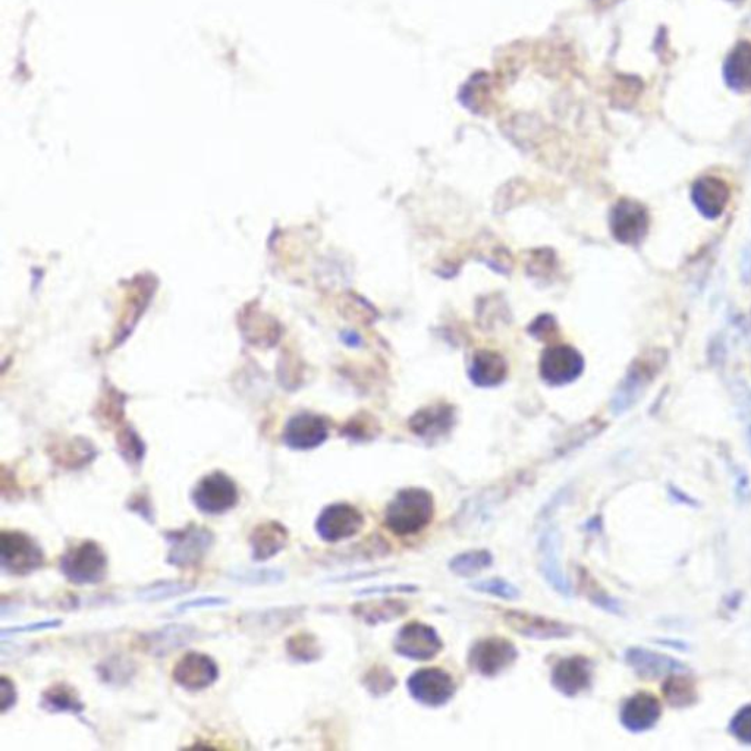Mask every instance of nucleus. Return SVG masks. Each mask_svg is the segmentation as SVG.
I'll use <instances>...</instances> for the list:
<instances>
[{
  "instance_id": "obj_27",
  "label": "nucleus",
  "mask_w": 751,
  "mask_h": 751,
  "mask_svg": "<svg viewBox=\"0 0 751 751\" xmlns=\"http://www.w3.org/2000/svg\"><path fill=\"white\" fill-rule=\"evenodd\" d=\"M493 558L489 551L479 549V551H468L460 553L449 562V570L460 577H473V575L482 573L483 570L492 565Z\"/></svg>"
},
{
  "instance_id": "obj_40",
  "label": "nucleus",
  "mask_w": 751,
  "mask_h": 751,
  "mask_svg": "<svg viewBox=\"0 0 751 751\" xmlns=\"http://www.w3.org/2000/svg\"><path fill=\"white\" fill-rule=\"evenodd\" d=\"M741 275L746 282H751V250H746L741 257Z\"/></svg>"
},
{
  "instance_id": "obj_9",
  "label": "nucleus",
  "mask_w": 751,
  "mask_h": 751,
  "mask_svg": "<svg viewBox=\"0 0 751 751\" xmlns=\"http://www.w3.org/2000/svg\"><path fill=\"white\" fill-rule=\"evenodd\" d=\"M408 691L424 706L446 705L454 697L455 684L448 672L439 668H423L408 678Z\"/></svg>"
},
{
  "instance_id": "obj_12",
  "label": "nucleus",
  "mask_w": 751,
  "mask_h": 751,
  "mask_svg": "<svg viewBox=\"0 0 751 751\" xmlns=\"http://www.w3.org/2000/svg\"><path fill=\"white\" fill-rule=\"evenodd\" d=\"M364 526L363 514L350 504H333L323 509L316 531L325 542H341L355 536Z\"/></svg>"
},
{
  "instance_id": "obj_41",
  "label": "nucleus",
  "mask_w": 751,
  "mask_h": 751,
  "mask_svg": "<svg viewBox=\"0 0 751 751\" xmlns=\"http://www.w3.org/2000/svg\"><path fill=\"white\" fill-rule=\"evenodd\" d=\"M749 441H750V448H751V426H750V430H749Z\"/></svg>"
},
{
  "instance_id": "obj_26",
  "label": "nucleus",
  "mask_w": 751,
  "mask_h": 751,
  "mask_svg": "<svg viewBox=\"0 0 751 751\" xmlns=\"http://www.w3.org/2000/svg\"><path fill=\"white\" fill-rule=\"evenodd\" d=\"M193 637V628L182 627V625H171V627L156 631L150 637L147 646L150 647V652L163 655V653H168L171 650L184 646L185 643H190Z\"/></svg>"
},
{
  "instance_id": "obj_10",
  "label": "nucleus",
  "mask_w": 751,
  "mask_h": 751,
  "mask_svg": "<svg viewBox=\"0 0 751 751\" xmlns=\"http://www.w3.org/2000/svg\"><path fill=\"white\" fill-rule=\"evenodd\" d=\"M583 370V355L570 345H553L543 351L540 375L549 385L561 386L574 382Z\"/></svg>"
},
{
  "instance_id": "obj_22",
  "label": "nucleus",
  "mask_w": 751,
  "mask_h": 751,
  "mask_svg": "<svg viewBox=\"0 0 751 751\" xmlns=\"http://www.w3.org/2000/svg\"><path fill=\"white\" fill-rule=\"evenodd\" d=\"M287 543V530L275 521L260 524L250 536L251 552H253L254 561L257 562H265L278 555Z\"/></svg>"
},
{
  "instance_id": "obj_17",
  "label": "nucleus",
  "mask_w": 751,
  "mask_h": 751,
  "mask_svg": "<svg viewBox=\"0 0 751 751\" xmlns=\"http://www.w3.org/2000/svg\"><path fill=\"white\" fill-rule=\"evenodd\" d=\"M559 531L549 527L539 540V567L543 577L562 596L571 595V586L561 565Z\"/></svg>"
},
{
  "instance_id": "obj_28",
  "label": "nucleus",
  "mask_w": 751,
  "mask_h": 751,
  "mask_svg": "<svg viewBox=\"0 0 751 751\" xmlns=\"http://www.w3.org/2000/svg\"><path fill=\"white\" fill-rule=\"evenodd\" d=\"M696 687L690 678L684 677L683 672L672 674L663 685L666 700L674 707H685L696 702Z\"/></svg>"
},
{
  "instance_id": "obj_1",
  "label": "nucleus",
  "mask_w": 751,
  "mask_h": 751,
  "mask_svg": "<svg viewBox=\"0 0 751 751\" xmlns=\"http://www.w3.org/2000/svg\"><path fill=\"white\" fill-rule=\"evenodd\" d=\"M435 502L427 490L410 487L397 493L386 508L385 523L397 536H411L433 520Z\"/></svg>"
},
{
  "instance_id": "obj_21",
  "label": "nucleus",
  "mask_w": 751,
  "mask_h": 751,
  "mask_svg": "<svg viewBox=\"0 0 751 751\" xmlns=\"http://www.w3.org/2000/svg\"><path fill=\"white\" fill-rule=\"evenodd\" d=\"M328 439V426L325 420L310 414L295 417L289 421L285 442L288 446L300 451L317 448Z\"/></svg>"
},
{
  "instance_id": "obj_18",
  "label": "nucleus",
  "mask_w": 751,
  "mask_h": 751,
  "mask_svg": "<svg viewBox=\"0 0 751 751\" xmlns=\"http://www.w3.org/2000/svg\"><path fill=\"white\" fill-rule=\"evenodd\" d=\"M661 703L649 693L630 697L621 709L622 727L631 732L649 731L661 718Z\"/></svg>"
},
{
  "instance_id": "obj_16",
  "label": "nucleus",
  "mask_w": 751,
  "mask_h": 751,
  "mask_svg": "<svg viewBox=\"0 0 751 751\" xmlns=\"http://www.w3.org/2000/svg\"><path fill=\"white\" fill-rule=\"evenodd\" d=\"M592 678V662L584 656L562 659L552 672L553 687L567 697H575L589 690Z\"/></svg>"
},
{
  "instance_id": "obj_32",
  "label": "nucleus",
  "mask_w": 751,
  "mask_h": 751,
  "mask_svg": "<svg viewBox=\"0 0 751 751\" xmlns=\"http://www.w3.org/2000/svg\"><path fill=\"white\" fill-rule=\"evenodd\" d=\"M729 731L738 741L751 746V705L738 710L729 724Z\"/></svg>"
},
{
  "instance_id": "obj_20",
  "label": "nucleus",
  "mask_w": 751,
  "mask_h": 751,
  "mask_svg": "<svg viewBox=\"0 0 751 751\" xmlns=\"http://www.w3.org/2000/svg\"><path fill=\"white\" fill-rule=\"evenodd\" d=\"M454 421V410L449 405H435L414 414L410 420V429L419 438L435 441L451 432Z\"/></svg>"
},
{
  "instance_id": "obj_42",
  "label": "nucleus",
  "mask_w": 751,
  "mask_h": 751,
  "mask_svg": "<svg viewBox=\"0 0 751 751\" xmlns=\"http://www.w3.org/2000/svg\"><path fill=\"white\" fill-rule=\"evenodd\" d=\"M731 2H741V0H731Z\"/></svg>"
},
{
  "instance_id": "obj_38",
  "label": "nucleus",
  "mask_w": 751,
  "mask_h": 751,
  "mask_svg": "<svg viewBox=\"0 0 751 751\" xmlns=\"http://www.w3.org/2000/svg\"><path fill=\"white\" fill-rule=\"evenodd\" d=\"M61 625V621H58V619H55V621H43V622H34V624L25 625V627H14V628H5L3 630V637L6 636V634H18V633H28V631H43V630H49V628H56Z\"/></svg>"
},
{
  "instance_id": "obj_13",
  "label": "nucleus",
  "mask_w": 751,
  "mask_h": 751,
  "mask_svg": "<svg viewBox=\"0 0 751 751\" xmlns=\"http://www.w3.org/2000/svg\"><path fill=\"white\" fill-rule=\"evenodd\" d=\"M172 677L184 690L201 691L215 684L219 668L210 656L191 652L175 665Z\"/></svg>"
},
{
  "instance_id": "obj_29",
  "label": "nucleus",
  "mask_w": 751,
  "mask_h": 751,
  "mask_svg": "<svg viewBox=\"0 0 751 751\" xmlns=\"http://www.w3.org/2000/svg\"><path fill=\"white\" fill-rule=\"evenodd\" d=\"M43 705L50 712H71L78 715L83 710V703L80 702L77 694L72 693L71 688L65 685H56L46 691Z\"/></svg>"
},
{
  "instance_id": "obj_6",
  "label": "nucleus",
  "mask_w": 751,
  "mask_h": 751,
  "mask_svg": "<svg viewBox=\"0 0 751 751\" xmlns=\"http://www.w3.org/2000/svg\"><path fill=\"white\" fill-rule=\"evenodd\" d=\"M193 502L203 514H226L238 504L237 485L231 477L216 471L200 480L193 490Z\"/></svg>"
},
{
  "instance_id": "obj_30",
  "label": "nucleus",
  "mask_w": 751,
  "mask_h": 751,
  "mask_svg": "<svg viewBox=\"0 0 751 751\" xmlns=\"http://www.w3.org/2000/svg\"><path fill=\"white\" fill-rule=\"evenodd\" d=\"M471 587L477 590V592L501 597V599L505 600H514L520 596L517 587L512 586L511 583L502 580V578H489V580L477 581V583L471 584Z\"/></svg>"
},
{
  "instance_id": "obj_11",
  "label": "nucleus",
  "mask_w": 751,
  "mask_h": 751,
  "mask_svg": "<svg viewBox=\"0 0 751 751\" xmlns=\"http://www.w3.org/2000/svg\"><path fill=\"white\" fill-rule=\"evenodd\" d=\"M398 655L413 661H429L442 650V640L435 628L413 621L404 625L395 640Z\"/></svg>"
},
{
  "instance_id": "obj_25",
  "label": "nucleus",
  "mask_w": 751,
  "mask_h": 751,
  "mask_svg": "<svg viewBox=\"0 0 751 751\" xmlns=\"http://www.w3.org/2000/svg\"><path fill=\"white\" fill-rule=\"evenodd\" d=\"M355 614L367 624H380L407 614V605L401 600L379 599L355 605Z\"/></svg>"
},
{
  "instance_id": "obj_23",
  "label": "nucleus",
  "mask_w": 751,
  "mask_h": 751,
  "mask_svg": "<svg viewBox=\"0 0 751 751\" xmlns=\"http://www.w3.org/2000/svg\"><path fill=\"white\" fill-rule=\"evenodd\" d=\"M724 78L729 89L738 93L751 90L750 42H740L729 52L724 64Z\"/></svg>"
},
{
  "instance_id": "obj_3",
  "label": "nucleus",
  "mask_w": 751,
  "mask_h": 751,
  "mask_svg": "<svg viewBox=\"0 0 751 751\" xmlns=\"http://www.w3.org/2000/svg\"><path fill=\"white\" fill-rule=\"evenodd\" d=\"M61 571L71 583L97 584L108 573V556L96 542L86 540L62 556Z\"/></svg>"
},
{
  "instance_id": "obj_31",
  "label": "nucleus",
  "mask_w": 751,
  "mask_h": 751,
  "mask_svg": "<svg viewBox=\"0 0 751 751\" xmlns=\"http://www.w3.org/2000/svg\"><path fill=\"white\" fill-rule=\"evenodd\" d=\"M234 580L243 584L263 586V584H276L284 580V573L278 570H247L243 573H235Z\"/></svg>"
},
{
  "instance_id": "obj_14",
  "label": "nucleus",
  "mask_w": 751,
  "mask_h": 751,
  "mask_svg": "<svg viewBox=\"0 0 751 751\" xmlns=\"http://www.w3.org/2000/svg\"><path fill=\"white\" fill-rule=\"evenodd\" d=\"M504 619L512 631L529 639L559 640L571 636L570 627L564 622L540 617L530 612L508 611L505 612Z\"/></svg>"
},
{
  "instance_id": "obj_4",
  "label": "nucleus",
  "mask_w": 751,
  "mask_h": 751,
  "mask_svg": "<svg viewBox=\"0 0 751 751\" xmlns=\"http://www.w3.org/2000/svg\"><path fill=\"white\" fill-rule=\"evenodd\" d=\"M45 555L36 542L21 531H2L0 534V564L12 575H28L39 570Z\"/></svg>"
},
{
  "instance_id": "obj_36",
  "label": "nucleus",
  "mask_w": 751,
  "mask_h": 751,
  "mask_svg": "<svg viewBox=\"0 0 751 751\" xmlns=\"http://www.w3.org/2000/svg\"><path fill=\"white\" fill-rule=\"evenodd\" d=\"M0 694H2V700H0L2 713H6L17 702V693H15L14 684L6 677H2V680H0Z\"/></svg>"
},
{
  "instance_id": "obj_2",
  "label": "nucleus",
  "mask_w": 751,
  "mask_h": 751,
  "mask_svg": "<svg viewBox=\"0 0 751 751\" xmlns=\"http://www.w3.org/2000/svg\"><path fill=\"white\" fill-rule=\"evenodd\" d=\"M666 361H668V354L658 348H653L636 358L612 398V411L615 414H624L636 405L637 401L643 397L644 391L662 372Z\"/></svg>"
},
{
  "instance_id": "obj_34",
  "label": "nucleus",
  "mask_w": 751,
  "mask_h": 751,
  "mask_svg": "<svg viewBox=\"0 0 751 751\" xmlns=\"http://www.w3.org/2000/svg\"><path fill=\"white\" fill-rule=\"evenodd\" d=\"M190 590V586H187V584L166 583L160 584V586L147 587V589H144L140 593V596L144 600H162L184 595V593L190 592Z\"/></svg>"
},
{
  "instance_id": "obj_7",
  "label": "nucleus",
  "mask_w": 751,
  "mask_h": 751,
  "mask_svg": "<svg viewBox=\"0 0 751 751\" xmlns=\"http://www.w3.org/2000/svg\"><path fill=\"white\" fill-rule=\"evenodd\" d=\"M518 652L511 641L501 637L477 641L471 647L468 663L477 674L486 678L498 677L517 661Z\"/></svg>"
},
{
  "instance_id": "obj_8",
  "label": "nucleus",
  "mask_w": 751,
  "mask_h": 751,
  "mask_svg": "<svg viewBox=\"0 0 751 751\" xmlns=\"http://www.w3.org/2000/svg\"><path fill=\"white\" fill-rule=\"evenodd\" d=\"M168 562L174 567H196L213 545V534L204 527L191 526L168 534Z\"/></svg>"
},
{
  "instance_id": "obj_39",
  "label": "nucleus",
  "mask_w": 751,
  "mask_h": 751,
  "mask_svg": "<svg viewBox=\"0 0 751 751\" xmlns=\"http://www.w3.org/2000/svg\"><path fill=\"white\" fill-rule=\"evenodd\" d=\"M555 331V322L551 316H542L533 323V335L536 338L542 339L543 333H551Z\"/></svg>"
},
{
  "instance_id": "obj_33",
  "label": "nucleus",
  "mask_w": 751,
  "mask_h": 751,
  "mask_svg": "<svg viewBox=\"0 0 751 751\" xmlns=\"http://www.w3.org/2000/svg\"><path fill=\"white\" fill-rule=\"evenodd\" d=\"M367 690L373 694H386L395 687V677L385 668L373 669L364 678Z\"/></svg>"
},
{
  "instance_id": "obj_35",
  "label": "nucleus",
  "mask_w": 751,
  "mask_h": 751,
  "mask_svg": "<svg viewBox=\"0 0 751 751\" xmlns=\"http://www.w3.org/2000/svg\"><path fill=\"white\" fill-rule=\"evenodd\" d=\"M288 649L294 658L301 659V661H310L317 656L316 641L310 636L295 637L289 643Z\"/></svg>"
},
{
  "instance_id": "obj_15",
  "label": "nucleus",
  "mask_w": 751,
  "mask_h": 751,
  "mask_svg": "<svg viewBox=\"0 0 751 751\" xmlns=\"http://www.w3.org/2000/svg\"><path fill=\"white\" fill-rule=\"evenodd\" d=\"M731 197L727 182L718 177L697 179L691 187V201L703 218L713 221L721 218Z\"/></svg>"
},
{
  "instance_id": "obj_19",
  "label": "nucleus",
  "mask_w": 751,
  "mask_h": 751,
  "mask_svg": "<svg viewBox=\"0 0 751 751\" xmlns=\"http://www.w3.org/2000/svg\"><path fill=\"white\" fill-rule=\"evenodd\" d=\"M625 661L641 678H646V680H656L665 675L685 672L684 663L678 662L677 659L653 652V650L641 649V647L628 650L625 653Z\"/></svg>"
},
{
  "instance_id": "obj_24",
  "label": "nucleus",
  "mask_w": 751,
  "mask_h": 751,
  "mask_svg": "<svg viewBox=\"0 0 751 751\" xmlns=\"http://www.w3.org/2000/svg\"><path fill=\"white\" fill-rule=\"evenodd\" d=\"M508 375L507 361L493 351H480L474 355L470 367V377L477 386L492 388L504 382Z\"/></svg>"
},
{
  "instance_id": "obj_5",
  "label": "nucleus",
  "mask_w": 751,
  "mask_h": 751,
  "mask_svg": "<svg viewBox=\"0 0 751 751\" xmlns=\"http://www.w3.org/2000/svg\"><path fill=\"white\" fill-rule=\"evenodd\" d=\"M649 226V210L640 201L621 199L612 207L609 228L618 243L639 245L647 237Z\"/></svg>"
},
{
  "instance_id": "obj_37",
  "label": "nucleus",
  "mask_w": 751,
  "mask_h": 751,
  "mask_svg": "<svg viewBox=\"0 0 751 751\" xmlns=\"http://www.w3.org/2000/svg\"><path fill=\"white\" fill-rule=\"evenodd\" d=\"M223 597H201V599L184 602L178 606V612L191 611V609L213 608V606L225 605Z\"/></svg>"
}]
</instances>
